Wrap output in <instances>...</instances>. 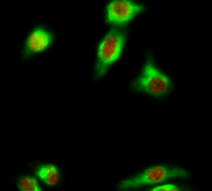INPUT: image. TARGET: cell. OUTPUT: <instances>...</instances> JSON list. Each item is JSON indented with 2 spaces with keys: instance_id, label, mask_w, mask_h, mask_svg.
<instances>
[{
  "instance_id": "obj_2",
  "label": "cell",
  "mask_w": 212,
  "mask_h": 191,
  "mask_svg": "<svg viewBox=\"0 0 212 191\" xmlns=\"http://www.w3.org/2000/svg\"><path fill=\"white\" fill-rule=\"evenodd\" d=\"M125 39L124 34L116 29L111 30L104 37L98 47L94 72L95 79L105 76L110 66L119 58Z\"/></svg>"
},
{
  "instance_id": "obj_6",
  "label": "cell",
  "mask_w": 212,
  "mask_h": 191,
  "mask_svg": "<svg viewBox=\"0 0 212 191\" xmlns=\"http://www.w3.org/2000/svg\"><path fill=\"white\" fill-rule=\"evenodd\" d=\"M151 191H181L177 187L172 184H167L157 186L149 190Z\"/></svg>"
},
{
  "instance_id": "obj_1",
  "label": "cell",
  "mask_w": 212,
  "mask_h": 191,
  "mask_svg": "<svg viewBox=\"0 0 212 191\" xmlns=\"http://www.w3.org/2000/svg\"><path fill=\"white\" fill-rule=\"evenodd\" d=\"M132 86L139 92L153 97H160L170 93L172 84L167 76L160 71L152 61L148 60Z\"/></svg>"
},
{
  "instance_id": "obj_3",
  "label": "cell",
  "mask_w": 212,
  "mask_h": 191,
  "mask_svg": "<svg viewBox=\"0 0 212 191\" xmlns=\"http://www.w3.org/2000/svg\"><path fill=\"white\" fill-rule=\"evenodd\" d=\"M144 9L142 5L131 1H113L107 7L106 20L112 24L121 25L129 21Z\"/></svg>"
},
{
  "instance_id": "obj_4",
  "label": "cell",
  "mask_w": 212,
  "mask_h": 191,
  "mask_svg": "<svg viewBox=\"0 0 212 191\" xmlns=\"http://www.w3.org/2000/svg\"><path fill=\"white\" fill-rule=\"evenodd\" d=\"M36 174L48 185H55L59 180V172L56 167L52 165H40L37 169Z\"/></svg>"
},
{
  "instance_id": "obj_5",
  "label": "cell",
  "mask_w": 212,
  "mask_h": 191,
  "mask_svg": "<svg viewBox=\"0 0 212 191\" xmlns=\"http://www.w3.org/2000/svg\"><path fill=\"white\" fill-rule=\"evenodd\" d=\"M17 185L19 189L22 191L41 190L36 179L31 177L25 176L20 178L17 183Z\"/></svg>"
}]
</instances>
